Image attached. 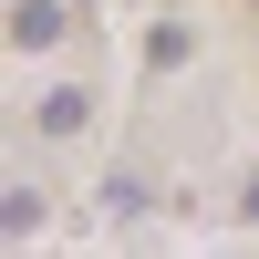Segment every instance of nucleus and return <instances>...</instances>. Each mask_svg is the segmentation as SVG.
Masks as SVG:
<instances>
[{
    "mask_svg": "<svg viewBox=\"0 0 259 259\" xmlns=\"http://www.w3.org/2000/svg\"><path fill=\"white\" fill-rule=\"evenodd\" d=\"M31 124H41V135H52V145H62V135H83V124H94V94H83V83H52Z\"/></svg>",
    "mask_w": 259,
    "mask_h": 259,
    "instance_id": "f257e3e1",
    "label": "nucleus"
},
{
    "mask_svg": "<svg viewBox=\"0 0 259 259\" xmlns=\"http://www.w3.org/2000/svg\"><path fill=\"white\" fill-rule=\"evenodd\" d=\"M62 41V0H11V52H52Z\"/></svg>",
    "mask_w": 259,
    "mask_h": 259,
    "instance_id": "f03ea898",
    "label": "nucleus"
},
{
    "mask_svg": "<svg viewBox=\"0 0 259 259\" xmlns=\"http://www.w3.org/2000/svg\"><path fill=\"white\" fill-rule=\"evenodd\" d=\"M0 228H11V239H31V228H41V197H31V187H11V207H0Z\"/></svg>",
    "mask_w": 259,
    "mask_h": 259,
    "instance_id": "7ed1b4c3",
    "label": "nucleus"
},
{
    "mask_svg": "<svg viewBox=\"0 0 259 259\" xmlns=\"http://www.w3.org/2000/svg\"><path fill=\"white\" fill-rule=\"evenodd\" d=\"M239 218H259V177H249V197H239Z\"/></svg>",
    "mask_w": 259,
    "mask_h": 259,
    "instance_id": "20e7f679",
    "label": "nucleus"
}]
</instances>
